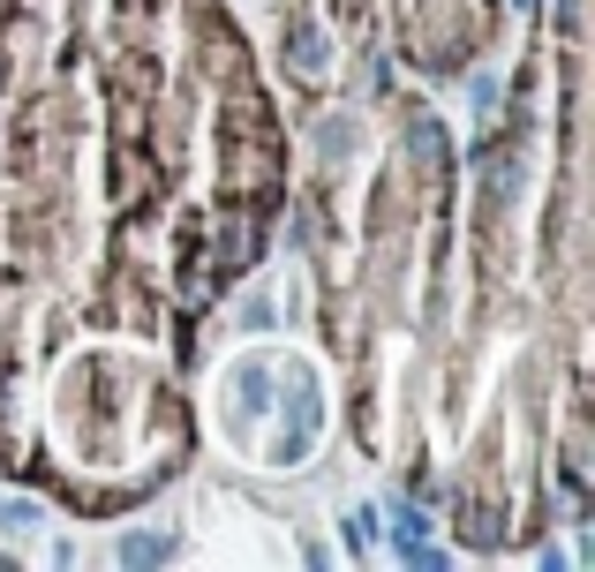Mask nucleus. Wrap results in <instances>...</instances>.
I'll list each match as a JSON object with an SVG mask.
<instances>
[]
</instances>
